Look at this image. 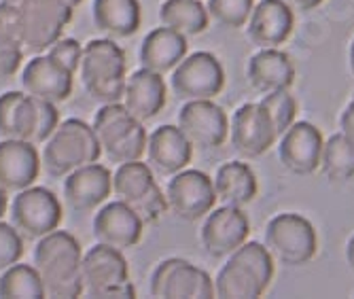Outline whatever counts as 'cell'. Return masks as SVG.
I'll return each instance as SVG.
<instances>
[{
	"instance_id": "2e32d148",
	"label": "cell",
	"mask_w": 354,
	"mask_h": 299,
	"mask_svg": "<svg viewBox=\"0 0 354 299\" xmlns=\"http://www.w3.org/2000/svg\"><path fill=\"white\" fill-rule=\"evenodd\" d=\"M325 138L310 121H297L280 136L278 157L282 165L297 176H310L320 168Z\"/></svg>"
},
{
	"instance_id": "3957f363",
	"label": "cell",
	"mask_w": 354,
	"mask_h": 299,
	"mask_svg": "<svg viewBox=\"0 0 354 299\" xmlns=\"http://www.w3.org/2000/svg\"><path fill=\"white\" fill-rule=\"evenodd\" d=\"M79 77L83 89L95 102H121L127 81V62L117 41L106 37L85 43Z\"/></svg>"
},
{
	"instance_id": "d6a6232c",
	"label": "cell",
	"mask_w": 354,
	"mask_h": 299,
	"mask_svg": "<svg viewBox=\"0 0 354 299\" xmlns=\"http://www.w3.org/2000/svg\"><path fill=\"white\" fill-rule=\"evenodd\" d=\"M266 113L270 115L272 123H274V129L278 138L284 134V132L295 123V117H297V102L295 98L288 93V89H280V91H272V93H266L263 100L259 102Z\"/></svg>"
},
{
	"instance_id": "8d00e7d4",
	"label": "cell",
	"mask_w": 354,
	"mask_h": 299,
	"mask_svg": "<svg viewBox=\"0 0 354 299\" xmlns=\"http://www.w3.org/2000/svg\"><path fill=\"white\" fill-rule=\"evenodd\" d=\"M24 60V47L17 41L0 37V79L13 77Z\"/></svg>"
},
{
	"instance_id": "7c38bea8",
	"label": "cell",
	"mask_w": 354,
	"mask_h": 299,
	"mask_svg": "<svg viewBox=\"0 0 354 299\" xmlns=\"http://www.w3.org/2000/svg\"><path fill=\"white\" fill-rule=\"evenodd\" d=\"M172 91L183 102L189 100H212L225 85V73L221 62L208 53L198 51L185 55L170 77Z\"/></svg>"
},
{
	"instance_id": "d4e9b609",
	"label": "cell",
	"mask_w": 354,
	"mask_h": 299,
	"mask_svg": "<svg viewBox=\"0 0 354 299\" xmlns=\"http://www.w3.org/2000/svg\"><path fill=\"white\" fill-rule=\"evenodd\" d=\"M187 37H183L180 32L172 28L159 26L145 37L138 51V60L142 69L166 75L180 64V60L187 55Z\"/></svg>"
},
{
	"instance_id": "e0dca14e",
	"label": "cell",
	"mask_w": 354,
	"mask_h": 299,
	"mask_svg": "<svg viewBox=\"0 0 354 299\" xmlns=\"http://www.w3.org/2000/svg\"><path fill=\"white\" fill-rule=\"evenodd\" d=\"M230 132H232L234 149L246 159L261 157L266 151H270V147L278 138L270 115L259 102L242 105L234 113Z\"/></svg>"
},
{
	"instance_id": "b9f144b4",
	"label": "cell",
	"mask_w": 354,
	"mask_h": 299,
	"mask_svg": "<svg viewBox=\"0 0 354 299\" xmlns=\"http://www.w3.org/2000/svg\"><path fill=\"white\" fill-rule=\"evenodd\" d=\"M9 193L0 187V219H5V215L9 212V197H7Z\"/></svg>"
},
{
	"instance_id": "1f68e13d",
	"label": "cell",
	"mask_w": 354,
	"mask_h": 299,
	"mask_svg": "<svg viewBox=\"0 0 354 299\" xmlns=\"http://www.w3.org/2000/svg\"><path fill=\"white\" fill-rule=\"evenodd\" d=\"M0 297L5 299H41L45 297V289L35 265L13 263L11 268L0 272Z\"/></svg>"
},
{
	"instance_id": "ffe728a7",
	"label": "cell",
	"mask_w": 354,
	"mask_h": 299,
	"mask_svg": "<svg viewBox=\"0 0 354 299\" xmlns=\"http://www.w3.org/2000/svg\"><path fill=\"white\" fill-rule=\"evenodd\" d=\"M142 225L145 221L130 206L123 204L121 199H117V202L104 204L93 215L91 231H93L95 242L125 251L140 242Z\"/></svg>"
},
{
	"instance_id": "f1b7e54d",
	"label": "cell",
	"mask_w": 354,
	"mask_h": 299,
	"mask_svg": "<svg viewBox=\"0 0 354 299\" xmlns=\"http://www.w3.org/2000/svg\"><path fill=\"white\" fill-rule=\"evenodd\" d=\"M216 199L225 206H246L257 195V176L244 161H227L216 170L212 179Z\"/></svg>"
},
{
	"instance_id": "52a82bcc",
	"label": "cell",
	"mask_w": 354,
	"mask_h": 299,
	"mask_svg": "<svg viewBox=\"0 0 354 299\" xmlns=\"http://www.w3.org/2000/svg\"><path fill=\"white\" fill-rule=\"evenodd\" d=\"M83 293L87 297H136L123 251L98 242L83 255Z\"/></svg>"
},
{
	"instance_id": "603a6c76",
	"label": "cell",
	"mask_w": 354,
	"mask_h": 299,
	"mask_svg": "<svg viewBox=\"0 0 354 299\" xmlns=\"http://www.w3.org/2000/svg\"><path fill=\"white\" fill-rule=\"evenodd\" d=\"M166 100H168V87L164 75L153 73L140 66L138 71H134L127 77L121 102L130 111L132 117H136L140 123H147L164 111Z\"/></svg>"
},
{
	"instance_id": "484cf974",
	"label": "cell",
	"mask_w": 354,
	"mask_h": 299,
	"mask_svg": "<svg viewBox=\"0 0 354 299\" xmlns=\"http://www.w3.org/2000/svg\"><path fill=\"white\" fill-rule=\"evenodd\" d=\"M39 125V100L26 91L0 93V136L30 141Z\"/></svg>"
},
{
	"instance_id": "836d02e7",
	"label": "cell",
	"mask_w": 354,
	"mask_h": 299,
	"mask_svg": "<svg viewBox=\"0 0 354 299\" xmlns=\"http://www.w3.org/2000/svg\"><path fill=\"white\" fill-rule=\"evenodd\" d=\"M208 15L225 28H242L254 9V0H208Z\"/></svg>"
},
{
	"instance_id": "8992f818",
	"label": "cell",
	"mask_w": 354,
	"mask_h": 299,
	"mask_svg": "<svg viewBox=\"0 0 354 299\" xmlns=\"http://www.w3.org/2000/svg\"><path fill=\"white\" fill-rule=\"evenodd\" d=\"M81 0H21L19 9V45L24 51L43 53L73 19Z\"/></svg>"
},
{
	"instance_id": "ee69618b",
	"label": "cell",
	"mask_w": 354,
	"mask_h": 299,
	"mask_svg": "<svg viewBox=\"0 0 354 299\" xmlns=\"http://www.w3.org/2000/svg\"><path fill=\"white\" fill-rule=\"evenodd\" d=\"M348 60H350V73H352V77H354V41H352V45H350Z\"/></svg>"
},
{
	"instance_id": "ab89813d",
	"label": "cell",
	"mask_w": 354,
	"mask_h": 299,
	"mask_svg": "<svg viewBox=\"0 0 354 299\" xmlns=\"http://www.w3.org/2000/svg\"><path fill=\"white\" fill-rule=\"evenodd\" d=\"M339 127H342V134H346L348 138L354 141V96L339 117Z\"/></svg>"
},
{
	"instance_id": "7a4b0ae2",
	"label": "cell",
	"mask_w": 354,
	"mask_h": 299,
	"mask_svg": "<svg viewBox=\"0 0 354 299\" xmlns=\"http://www.w3.org/2000/svg\"><path fill=\"white\" fill-rule=\"evenodd\" d=\"M274 278V257L266 244L244 242L234 251L214 278V297L257 299Z\"/></svg>"
},
{
	"instance_id": "30bf717a",
	"label": "cell",
	"mask_w": 354,
	"mask_h": 299,
	"mask_svg": "<svg viewBox=\"0 0 354 299\" xmlns=\"http://www.w3.org/2000/svg\"><path fill=\"white\" fill-rule=\"evenodd\" d=\"M266 246L274 259L284 265L310 263L318 251V238L314 225L295 212L274 217L266 227Z\"/></svg>"
},
{
	"instance_id": "ba28073f",
	"label": "cell",
	"mask_w": 354,
	"mask_h": 299,
	"mask_svg": "<svg viewBox=\"0 0 354 299\" xmlns=\"http://www.w3.org/2000/svg\"><path fill=\"white\" fill-rule=\"evenodd\" d=\"M113 193L130 206L145 223H155L168 210L166 193L157 187L153 168L145 161L119 163L113 174Z\"/></svg>"
},
{
	"instance_id": "60d3db41",
	"label": "cell",
	"mask_w": 354,
	"mask_h": 299,
	"mask_svg": "<svg viewBox=\"0 0 354 299\" xmlns=\"http://www.w3.org/2000/svg\"><path fill=\"white\" fill-rule=\"evenodd\" d=\"M286 3L293 9H299V11H312L323 3V0H286Z\"/></svg>"
},
{
	"instance_id": "4316f807",
	"label": "cell",
	"mask_w": 354,
	"mask_h": 299,
	"mask_svg": "<svg viewBox=\"0 0 354 299\" xmlns=\"http://www.w3.org/2000/svg\"><path fill=\"white\" fill-rule=\"evenodd\" d=\"M246 75L252 89L261 93L288 89L295 81V69L291 60L278 47L261 49L259 53H254L248 62Z\"/></svg>"
},
{
	"instance_id": "9c48e42d",
	"label": "cell",
	"mask_w": 354,
	"mask_h": 299,
	"mask_svg": "<svg viewBox=\"0 0 354 299\" xmlns=\"http://www.w3.org/2000/svg\"><path fill=\"white\" fill-rule=\"evenodd\" d=\"M13 227L28 240H39L62 223V204L53 191L41 185H30L13 195L9 206Z\"/></svg>"
},
{
	"instance_id": "4fadbf2b",
	"label": "cell",
	"mask_w": 354,
	"mask_h": 299,
	"mask_svg": "<svg viewBox=\"0 0 354 299\" xmlns=\"http://www.w3.org/2000/svg\"><path fill=\"white\" fill-rule=\"evenodd\" d=\"M168 208L183 221L193 223L204 219L216 204L214 183L200 170H180L172 174L166 189Z\"/></svg>"
},
{
	"instance_id": "277c9868",
	"label": "cell",
	"mask_w": 354,
	"mask_h": 299,
	"mask_svg": "<svg viewBox=\"0 0 354 299\" xmlns=\"http://www.w3.org/2000/svg\"><path fill=\"white\" fill-rule=\"evenodd\" d=\"M102 155L100 141L89 123L71 117L59 121L53 134L43 143L41 163L51 179H64L66 174L98 161Z\"/></svg>"
},
{
	"instance_id": "6da1fadb",
	"label": "cell",
	"mask_w": 354,
	"mask_h": 299,
	"mask_svg": "<svg viewBox=\"0 0 354 299\" xmlns=\"http://www.w3.org/2000/svg\"><path fill=\"white\" fill-rule=\"evenodd\" d=\"M83 248L79 240L64 229L39 238L32 265L37 268L45 297L75 299L83 295Z\"/></svg>"
},
{
	"instance_id": "5b68a950",
	"label": "cell",
	"mask_w": 354,
	"mask_h": 299,
	"mask_svg": "<svg viewBox=\"0 0 354 299\" xmlns=\"http://www.w3.org/2000/svg\"><path fill=\"white\" fill-rule=\"evenodd\" d=\"M91 127L100 141L102 153L119 163L138 161L147 153V129L136 117L130 115L123 102L102 105L100 111L93 115Z\"/></svg>"
},
{
	"instance_id": "74e56055",
	"label": "cell",
	"mask_w": 354,
	"mask_h": 299,
	"mask_svg": "<svg viewBox=\"0 0 354 299\" xmlns=\"http://www.w3.org/2000/svg\"><path fill=\"white\" fill-rule=\"evenodd\" d=\"M57 125H59L57 105L47 102V100H39V125H37V134H35V138H32V143L43 145L53 134Z\"/></svg>"
},
{
	"instance_id": "f35d334b",
	"label": "cell",
	"mask_w": 354,
	"mask_h": 299,
	"mask_svg": "<svg viewBox=\"0 0 354 299\" xmlns=\"http://www.w3.org/2000/svg\"><path fill=\"white\" fill-rule=\"evenodd\" d=\"M0 37L19 43V9L0 0Z\"/></svg>"
},
{
	"instance_id": "9a60e30c",
	"label": "cell",
	"mask_w": 354,
	"mask_h": 299,
	"mask_svg": "<svg viewBox=\"0 0 354 299\" xmlns=\"http://www.w3.org/2000/svg\"><path fill=\"white\" fill-rule=\"evenodd\" d=\"M250 234V223L248 217L238 206H221L212 208L206 215V221L202 225L200 238L204 251L212 259L230 257L234 251H238Z\"/></svg>"
},
{
	"instance_id": "f6af8a7d",
	"label": "cell",
	"mask_w": 354,
	"mask_h": 299,
	"mask_svg": "<svg viewBox=\"0 0 354 299\" xmlns=\"http://www.w3.org/2000/svg\"><path fill=\"white\" fill-rule=\"evenodd\" d=\"M3 3H11V5H19L21 0H3Z\"/></svg>"
},
{
	"instance_id": "83f0119b",
	"label": "cell",
	"mask_w": 354,
	"mask_h": 299,
	"mask_svg": "<svg viewBox=\"0 0 354 299\" xmlns=\"http://www.w3.org/2000/svg\"><path fill=\"white\" fill-rule=\"evenodd\" d=\"M91 19L109 39H130L134 37L140 21V3L138 0H93L91 5Z\"/></svg>"
},
{
	"instance_id": "8fae6325",
	"label": "cell",
	"mask_w": 354,
	"mask_h": 299,
	"mask_svg": "<svg viewBox=\"0 0 354 299\" xmlns=\"http://www.w3.org/2000/svg\"><path fill=\"white\" fill-rule=\"evenodd\" d=\"M149 291L159 299H210L214 297V280L187 259H164L151 274Z\"/></svg>"
},
{
	"instance_id": "5bb4252c",
	"label": "cell",
	"mask_w": 354,
	"mask_h": 299,
	"mask_svg": "<svg viewBox=\"0 0 354 299\" xmlns=\"http://www.w3.org/2000/svg\"><path fill=\"white\" fill-rule=\"evenodd\" d=\"M178 127L193 147L212 151L227 141L230 121L212 100H189L178 111Z\"/></svg>"
},
{
	"instance_id": "f546056e",
	"label": "cell",
	"mask_w": 354,
	"mask_h": 299,
	"mask_svg": "<svg viewBox=\"0 0 354 299\" xmlns=\"http://www.w3.org/2000/svg\"><path fill=\"white\" fill-rule=\"evenodd\" d=\"M208 9L202 0H164L159 7V21L180 32L183 37H196L208 28Z\"/></svg>"
},
{
	"instance_id": "e575fe53",
	"label": "cell",
	"mask_w": 354,
	"mask_h": 299,
	"mask_svg": "<svg viewBox=\"0 0 354 299\" xmlns=\"http://www.w3.org/2000/svg\"><path fill=\"white\" fill-rule=\"evenodd\" d=\"M24 255V236L13 227V223H5L0 219V272L11 268Z\"/></svg>"
},
{
	"instance_id": "7bdbcfd3",
	"label": "cell",
	"mask_w": 354,
	"mask_h": 299,
	"mask_svg": "<svg viewBox=\"0 0 354 299\" xmlns=\"http://www.w3.org/2000/svg\"><path fill=\"white\" fill-rule=\"evenodd\" d=\"M346 261H348V268H350L352 274H354V236L348 240V246H346Z\"/></svg>"
},
{
	"instance_id": "44dd1931",
	"label": "cell",
	"mask_w": 354,
	"mask_h": 299,
	"mask_svg": "<svg viewBox=\"0 0 354 299\" xmlns=\"http://www.w3.org/2000/svg\"><path fill=\"white\" fill-rule=\"evenodd\" d=\"M293 26L295 15L286 0H261L259 5H254L248 17L246 35L252 45L261 49H272L286 43V39L293 32Z\"/></svg>"
},
{
	"instance_id": "ac0fdd59",
	"label": "cell",
	"mask_w": 354,
	"mask_h": 299,
	"mask_svg": "<svg viewBox=\"0 0 354 299\" xmlns=\"http://www.w3.org/2000/svg\"><path fill=\"white\" fill-rule=\"evenodd\" d=\"M62 191L66 204L75 212L98 210L113 193V174L109 168L93 161L64 176Z\"/></svg>"
},
{
	"instance_id": "4dcf8cb0",
	"label": "cell",
	"mask_w": 354,
	"mask_h": 299,
	"mask_svg": "<svg viewBox=\"0 0 354 299\" xmlns=\"http://www.w3.org/2000/svg\"><path fill=\"white\" fill-rule=\"evenodd\" d=\"M320 170L331 183H344L354 176V141L346 134H333L320 157Z\"/></svg>"
},
{
	"instance_id": "d590c367",
	"label": "cell",
	"mask_w": 354,
	"mask_h": 299,
	"mask_svg": "<svg viewBox=\"0 0 354 299\" xmlns=\"http://www.w3.org/2000/svg\"><path fill=\"white\" fill-rule=\"evenodd\" d=\"M47 51H49L47 55H51L57 64H62L64 69H68L73 75L79 73L81 55H83V45L77 39H59Z\"/></svg>"
},
{
	"instance_id": "cb8c5ba5",
	"label": "cell",
	"mask_w": 354,
	"mask_h": 299,
	"mask_svg": "<svg viewBox=\"0 0 354 299\" xmlns=\"http://www.w3.org/2000/svg\"><path fill=\"white\" fill-rule=\"evenodd\" d=\"M145 155L155 172L172 176L189 165L193 155V145L187 141L178 125H159L147 138Z\"/></svg>"
},
{
	"instance_id": "7402d4cb",
	"label": "cell",
	"mask_w": 354,
	"mask_h": 299,
	"mask_svg": "<svg viewBox=\"0 0 354 299\" xmlns=\"http://www.w3.org/2000/svg\"><path fill=\"white\" fill-rule=\"evenodd\" d=\"M41 155L30 141H0V187L7 193H17L35 185L41 172Z\"/></svg>"
},
{
	"instance_id": "d6986e66",
	"label": "cell",
	"mask_w": 354,
	"mask_h": 299,
	"mask_svg": "<svg viewBox=\"0 0 354 299\" xmlns=\"http://www.w3.org/2000/svg\"><path fill=\"white\" fill-rule=\"evenodd\" d=\"M73 73L57 64L51 55L32 57L21 71V89L32 98L59 105L73 93Z\"/></svg>"
}]
</instances>
